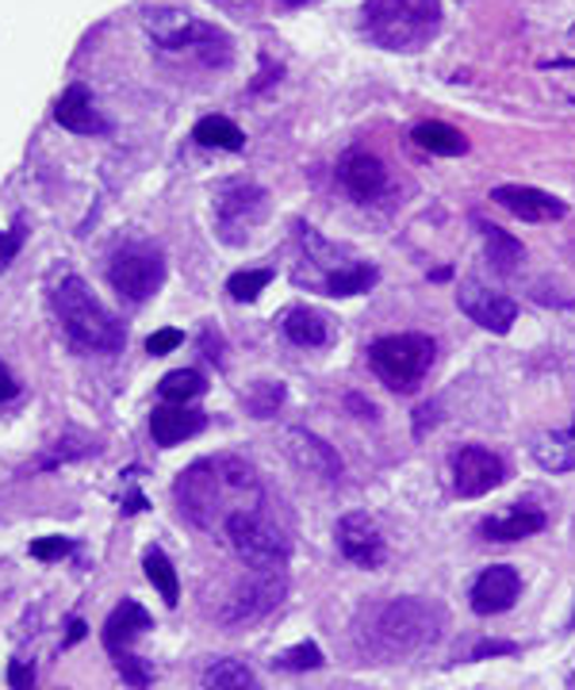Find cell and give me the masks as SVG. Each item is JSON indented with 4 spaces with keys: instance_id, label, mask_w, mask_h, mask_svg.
<instances>
[{
    "instance_id": "obj_1",
    "label": "cell",
    "mask_w": 575,
    "mask_h": 690,
    "mask_svg": "<svg viewBox=\"0 0 575 690\" xmlns=\"http://www.w3.org/2000/svg\"><path fill=\"white\" fill-rule=\"evenodd\" d=\"M173 499L196 530L215 533L223 530L231 514L261 511L265 487H261V476L250 461L234 453H215L181 472L173 483Z\"/></svg>"
},
{
    "instance_id": "obj_2",
    "label": "cell",
    "mask_w": 575,
    "mask_h": 690,
    "mask_svg": "<svg viewBox=\"0 0 575 690\" xmlns=\"http://www.w3.org/2000/svg\"><path fill=\"white\" fill-rule=\"evenodd\" d=\"M446 629V614L426 599H388L364 607L353 621V644L361 655L396 663L430 649Z\"/></svg>"
},
{
    "instance_id": "obj_3",
    "label": "cell",
    "mask_w": 575,
    "mask_h": 690,
    "mask_svg": "<svg viewBox=\"0 0 575 690\" xmlns=\"http://www.w3.org/2000/svg\"><path fill=\"white\" fill-rule=\"evenodd\" d=\"M361 31L380 50L415 55L441 31V0H364Z\"/></svg>"
},
{
    "instance_id": "obj_4",
    "label": "cell",
    "mask_w": 575,
    "mask_h": 690,
    "mask_svg": "<svg viewBox=\"0 0 575 690\" xmlns=\"http://www.w3.org/2000/svg\"><path fill=\"white\" fill-rule=\"evenodd\" d=\"M55 307L62 318V331L69 334V342L85 353H119L127 342L124 326L116 323L108 307L92 296V288L81 276H62L55 284Z\"/></svg>"
},
{
    "instance_id": "obj_5",
    "label": "cell",
    "mask_w": 575,
    "mask_h": 690,
    "mask_svg": "<svg viewBox=\"0 0 575 690\" xmlns=\"http://www.w3.org/2000/svg\"><path fill=\"white\" fill-rule=\"evenodd\" d=\"M143 28L162 50H188L204 66L231 62V39L212 23H199L192 12H181V8H150L143 16Z\"/></svg>"
},
{
    "instance_id": "obj_6",
    "label": "cell",
    "mask_w": 575,
    "mask_h": 690,
    "mask_svg": "<svg viewBox=\"0 0 575 690\" xmlns=\"http://www.w3.org/2000/svg\"><path fill=\"white\" fill-rule=\"evenodd\" d=\"M433 357H438V345H433L430 334H388V338H377L369 345L372 373L380 376V384H388L399 395L418 392V384L433 368Z\"/></svg>"
},
{
    "instance_id": "obj_7",
    "label": "cell",
    "mask_w": 575,
    "mask_h": 690,
    "mask_svg": "<svg viewBox=\"0 0 575 690\" xmlns=\"http://www.w3.org/2000/svg\"><path fill=\"white\" fill-rule=\"evenodd\" d=\"M223 538L231 545L234 556L242 560L254 572H265V568H284L288 556H292V541L276 522H269L261 511H242L231 514L223 522Z\"/></svg>"
},
{
    "instance_id": "obj_8",
    "label": "cell",
    "mask_w": 575,
    "mask_h": 690,
    "mask_svg": "<svg viewBox=\"0 0 575 690\" xmlns=\"http://www.w3.org/2000/svg\"><path fill=\"white\" fill-rule=\"evenodd\" d=\"M288 594V575L284 568H265L254 572L246 583H238L220 607V625L223 629H246L254 621H265Z\"/></svg>"
},
{
    "instance_id": "obj_9",
    "label": "cell",
    "mask_w": 575,
    "mask_h": 690,
    "mask_svg": "<svg viewBox=\"0 0 575 690\" xmlns=\"http://www.w3.org/2000/svg\"><path fill=\"white\" fill-rule=\"evenodd\" d=\"M108 280L130 304H143L165 284V257L150 246H127L111 257Z\"/></svg>"
},
{
    "instance_id": "obj_10",
    "label": "cell",
    "mask_w": 575,
    "mask_h": 690,
    "mask_svg": "<svg viewBox=\"0 0 575 690\" xmlns=\"http://www.w3.org/2000/svg\"><path fill=\"white\" fill-rule=\"evenodd\" d=\"M269 211V193L254 180H226L215 193V219L226 241H242V235L257 227Z\"/></svg>"
},
{
    "instance_id": "obj_11",
    "label": "cell",
    "mask_w": 575,
    "mask_h": 690,
    "mask_svg": "<svg viewBox=\"0 0 575 690\" xmlns=\"http://www.w3.org/2000/svg\"><path fill=\"white\" fill-rule=\"evenodd\" d=\"M295 246H300L295 284H308V288H319V292L338 269H345V265L357 262V257H350V249L327 241L315 227H308V223H295Z\"/></svg>"
},
{
    "instance_id": "obj_12",
    "label": "cell",
    "mask_w": 575,
    "mask_h": 690,
    "mask_svg": "<svg viewBox=\"0 0 575 690\" xmlns=\"http://www.w3.org/2000/svg\"><path fill=\"white\" fill-rule=\"evenodd\" d=\"M503 483H507V464L499 453L484 445H465L460 453H452V491L460 499H479Z\"/></svg>"
},
{
    "instance_id": "obj_13",
    "label": "cell",
    "mask_w": 575,
    "mask_h": 690,
    "mask_svg": "<svg viewBox=\"0 0 575 690\" xmlns=\"http://www.w3.org/2000/svg\"><path fill=\"white\" fill-rule=\"evenodd\" d=\"M457 304L476 326H484V331H491V334H510L514 323H518V304L479 280H460Z\"/></svg>"
},
{
    "instance_id": "obj_14",
    "label": "cell",
    "mask_w": 575,
    "mask_h": 690,
    "mask_svg": "<svg viewBox=\"0 0 575 690\" xmlns=\"http://www.w3.org/2000/svg\"><path fill=\"white\" fill-rule=\"evenodd\" d=\"M284 453H288V461H292L295 469L308 472V476H319L322 483H338L342 480V472H345L338 448L330 442H322L319 434H311V430H303V426L284 430Z\"/></svg>"
},
{
    "instance_id": "obj_15",
    "label": "cell",
    "mask_w": 575,
    "mask_h": 690,
    "mask_svg": "<svg viewBox=\"0 0 575 690\" xmlns=\"http://www.w3.org/2000/svg\"><path fill=\"white\" fill-rule=\"evenodd\" d=\"M334 538H338V549H342V556L350 560V564H357V568H380L383 556H388V545H383L380 525L372 522L369 514H361V511L345 514L342 522H338Z\"/></svg>"
},
{
    "instance_id": "obj_16",
    "label": "cell",
    "mask_w": 575,
    "mask_h": 690,
    "mask_svg": "<svg viewBox=\"0 0 575 690\" xmlns=\"http://www.w3.org/2000/svg\"><path fill=\"white\" fill-rule=\"evenodd\" d=\"M491 200L503 207V211L518 215L522 223H556L568 215V204L553 193H542L534 185H499L491 188Z\"/></svg>"
},
{
    "instance_id": "obj_17",
    "label": "cell",
    "mask_w": 575,
    "mask_h": 690,
    "mask_svg": "<svg viewBox=\"0 0 575 690\" xmlns=\"http://www.w3.org/2000/svg\"><path fill=\"white\" fill-rule=\"evenodd\" d=\"M522 594V575L518 568L510 564H491L487 572L476 575L472 583V610L479 618H491V614H507V610L518 602Z\"/></svg>"
},
{
    "instance_id": "obj_18",
    "label": "cell",
    "mask_w": 575,
    "mask_h": 690,
    "mask_svg": "<svg viewBox=\"0 0 575 690\" xmlns=\"http://www.w3.org/2000/svg\"><path fill=\"white\" fill-rule=\"evenodd\" d=\"M338 180H342V188L357 204H372L388 193V169H383V161L369 150L345 154V158L338 161Z\"/></svg>"
},
{
    "instance_id": "obj_19",
    "label": "cell",
    "mask_w": 575,
    "mask_h": 690,
    "mask_svg": "<svg viewBox=\"0 0 575 690\" xmlns=\"http://www.w3.org/2000/svg\"><path fill=\"white\" fill-rule=\"evenodd\" d=\"M545 525H548V514L542 511V506L514 503L503 514L484 518V522H479V538H484V541H499V545H510V541H522V538H534V533H542Z\"/></svg>"
},
{
    "instance_id": "obj_20",
    "label": "cell",
    "mask_w": 575,
    "mask_h": 690,
    "mask_svg": "<svg viewBox=\"0 0 575 690\" xmlns=\"http://www.w3.org/2000/svg\"><path fill=\"white\" fill-rule=\"evenodd\" d=\"M146 629H150V614H146L135 599H124L108 614V621H104V649H108L111 655L130 652V644H135Z\"/></svg>"
},
{
    "instance_id": "obj_21",
    "label": "cell",
    "mask_w": 575,
    "mask_h": 690,
    "mask_svg": "<svg viewBox=\"0 0 575 690\" xmlns=\"http://www.w3.org/2000/svg\"><path fill=\"white\" fill-rule=\"evenodd\" d=\"M281 331L288 342L303 345V349H319V345H330V338H334V323L319 307H288L281 315Z\"/></svg>"
},
{
    "instance_id": "obj_22",
    "label": "cell",
    "mask_w": 575,
    "mask_h": 690,
    "mask_svg": "<svg viewBox=\"0 0 575 690\" xmlns=\"http://www.w3.org/2000/svg\"><path fill=\"white\" fill-rule=\"evenodd\" d=\"M204 422L207 418L199 411L177 407V403H165V407H158L150 414V434L162 448H173V445L188 442V437H196L199 430H204Z\"/></svg>"
},
{
    "instance_id": "obj_23",
    "label": "cell",
    "mask_w": 575,
    "mask_h": 690,
    "mask_svg": "<svg viewBox=\"0 0 575 690\" xmlns=\"http://www.w3.org/2000/svg\"><path fill=\"white\" fill-rule=\"evenodd\" d=\"M55 119L74 135H104L108 131V124H104L100 111L92 108V97L85 85H69L55 108Z\"/></svg>"
},
{
    "instance_id": "obj_24",
    "label": "cell",
    "mask_w": 575,
    "mask_h": 690,
    "mask_svg": "<svg viewBox=\"0 0 575 690\" xmlns=\"http://www.w3.org/2000/svg\"><path fill=\"white\" fill-rule=\"evenodd\" d=\"M476 227H479V238H484V249H487V262H491V269L503 273V276L518 273L522 262H526V246H522V241L514 238L510 230L495 227V223L476 219Z\"/></svg>"
},
{
    "instance_id": "obj_25",
    "label": "cell",
    "mask_w": 575,
    "mask_h": 690,
    "mask_svg": "<svg viewBox=\"0 0 575 690\" xmlns=\"http://www.w3.org/2000/svg\"><path fill=\"white\" fill-rule=\"evenodd\" d=\"M199 690H261L254 668L246 660H234V655H223V660H212L199 676Z\"/></svg>"
},
{
    "instance_id": "obj_26",
    "label": "cell",
    "mask_w": 575,
    "mask_h": 690,
    "mask_svg": "<svg viewBox=\"0 0 575 690\" xmlns=\"http://www.w3.org/2000/svg\"><path fill=\"white\" fill-rule=\"evenodd\" d=\"M415 146L426 154H433V158H460V154H468V138L457 131V127L449 124H438V119H430V124H418L415 131Z\"/></svg>"
},
{
    "instance_id": "obj_27",
    "label": "cell",
    "mask_w": 575,
    "mask_h": 690,
    "mask_svg": "<svg viewBox=\"0 0 575 690\" xmlns=\"http://www.w3.org/2000/svg\"><path fill=\"white\" fill-rule=\"evenodd\" d=\"M534 461L542 464L545 472H553V476H561V472H572L575 469V437L568 430H556V434H542L534 442Z\"/></svg>"
},
{
    "instance_id": "obj_28",
    "label": "cell",
    "mask_w": 575,
    "mask_h": 690,
    "mask_svg": "<svg viewBox=\"0 0 575 690\" xmlns=\"http://www.w3.org/2000/svg\"><path fill=\"white\" fill-rule=\"evenodd\" d=\"M199 146H212V150H231L238 154L242 146H246V135H242L238 124H231L226 116H204L196 124V131H192Z\"/></svg>"
},
{
    "instance_id": "obj_29",
    "label": "cell",
    "mask_w": 575,
    "mask_h": 690,
    "mask_svg": "<svg viewBox=\"0 0 575 690\" xmlns=\"http://www.w3.org/2000/svg\"><path fill=\"white\" fill-rule=\"evenodd\" d=\"M377 280H380L377 265L353 262V265H345V269H338L334 276H330V280L322 284V292H327V296H338V299H350V296H361V292H369Z\"/></svg>"
},
{
    "instance_id": "obj_30",
    "label": "cell",
    "mask_w": 575,
    "mask_h": 690,
    "mask_svg": "<svg viewBox=\"0 0 575 690\" xmlns=\"http://www.w3.org/2000/svg\"><path fill=\"white\" fill-rule=\"evenodd\" d=\"M143 568H146V580L158 586L165 607H177V602H181V583H177V568H173V560L165 556L162 549H146Z\"/></svg>"
},
{
    "instance_id": "obj_31",
    "label": "cell",
    "mask_w": 575,
    "mask_h": 690,
    "mask_svg": "<svg viewBox=\"0 0 575 690\" xmlns=\"http://www.w3.org/2000/svg\"><path fill=\"white\" fill-rule=\"evenodd\" d=\"M207 392L204 376L196 373V368H177V373H165L162 384H158V395L165 403H177V407H188L192 400H199V395Z\"/></svg>"
},
{
    "instance_id": "obj_32",
    "label": "cell",
    "mask_w": 575,
    "mask_h": 690,
    "mask_svg": "<svg viewBox=\"0 0 575 690\" xmlns=\"http://www.w3.org/2000/svg\"><path fill=\"white\" fill-rule=\"evenodd\" d=\"M284 384L281 379H257L254 387H250V395H246V407L254 418H273L276 411H281V403H284Z\"/></svg>"
},
{
    "instance_id": "obj_33",
    "label": "cell",
    "mask_w": 575,
    "mask_h": 690,
    "mask_svg": "<svg viewBox=\"0 0 575 690\" xmlns=\"http://www.w3.org/2000/svg\"><path fill=\"white\" fill-rule=\"evenodd\" d=\"M273 276H276L273 269H242L226 280V292H231V299H238V304H254L261 292L273 284Z\"/></svg>"
},
{
    "instance_id": "obj_34",
    "label": "cell",
    "mask_w": 575,
    "mask_h": 690,
    "mask_svg": "<svg viewBox=\"0 0 575 690\" xmlns=\"http://www.w3.org/2000/svg\"><path fill=\"white\" fill-rule=\"evenodd\" d=\"M322 663H327V655H322L319 644H311V641L292 644V649H284L281 655H273L276 671H319Z\"/></svg>"
},
{
    "instance_id": "obj_35",
    "label": "cell",
    "mask_w": 575,
    "mask_h": 690,
    "mask_svg": "<svg viewBox=\"0 0 575 690\" xmlns=\"http://www.w3.org/2000/svg\"><path fill=\"white\" fill-rule=\"evenodd\" d=\"M116 671L124 676V683H130L135 690H146V687L154 683L150 660H143V655H135V652H119L116 655Z\"/></svg>"
},
{
    "instance_id": "obj_36",
    "label": "cell",
    "mask_w": 575,
    "mask_h": 690,
    "mask_svg": "<svg viewBox=\"0 0 575 690\" xmlns=\"http://www.w3.org/2000/svg\"><path fill=\"white\" fill-rule=\"evenodd\" d=\"M85 453H89V445H85V442H74V437H66V442H58L47 456H42L39 464H35V469H58V464L77 461V456H85Z\"/></svg>"
},
{
    "instance_id": "obj_37",
    "label": "cell",
    "mask_w": 575,
    "mask_h": 690,
    "mask_svg": "<svg viewBox=\"0 0 575 690\" xmlns=\"http://www.w3.org/2000/svg\"><path fill=\"white\" fill-rule=\"evenodd\" d=\"M69 552H74V541H66V538H42L31 545L35 560H62V556H69Z\"/></svg>"
},
{
    "instance_id": "obj_38",
    "label": "cell",
    "mask_w": 575,
    "mask_h": 690,
    "mask_svg": "<svg viewBox=\"0 0 575 690\" xmlns=\"http://www.w3.org/2000/svg\"><path fill=\"white\" fill-rule=\"evenodd\" d=\"M20 246H23V227H20V223H16L12 230H0V269H8V265L16 262Z\"/></svg>"
},
{
    "instance_id": "obj_39",
    "label": "cell",
    "mask_w": 575,
    "mask_h": 690,
    "mask_svg": "<svg viewBox=\"0 0 575 690\" xmlns=\"http://www.w3.org/2000/svg\"><path fill=\"white\" fill-rule=\"evenodd\" d=\"M181 342H185V334H181V331H158V334H150V342H146V353H154V357H165V353H173Z\"/></svg>"
},
{
    "instance_id": "obj_40",
    "label": "cell",
    "mask_w": 575,
    "mask_h": 690,
    "mask_svg": "<svg viewBox=\"0 0 575 690\" xmlns=\"http://www.w3.org/2000/svg\"><path fill=\"white\" fill-rule=\"evenodd\" d=\"M8 683H12V690H31L35 687V663L12 660V668H8Z\"/></svg>"
},
{
    "instance_id": "obj_41",
    "label": "cell",
    "mask_w": 575,
    "mask_h": 690,
    "mask_svg": "<svg viewBox=\"0 0 575 690\" xmlns=\"http://www.w3.org/2000/svg\"><path fill=\"white\" fill-rule=\"evenodd\" d=\"M510 652H518L514 641H479L468 660H487V655H510Z\"/></svg>"
},
{
    "instance_id": "obj_42",
    "label": "cell",
    "mask_w": 575,
    "mask_h": 690,
    "mask_svg": "<svg viewBox=\"0 0 575 690\" xmlns=\"http://www.w3.org/2000/svg\"><path fill=\"white\" fill-rule=\"evenodd\" d=\"M16 395H20V384H16V376L8 373V365L0 361V403L16 400Z\"/></svg>"
},
{
    "instance_id": "obj_43",
    "label": "cell",
    "mask_w": 575,
    "mask_h": 690,
    "mask_svg": "<svg viewBox=\"0 0 575 690\" xmlns=\"http://www.w3.org/2000/svg\"><path fill=\"white\" fill-rule=\"evenodd\" d=\"M345 403H350L353 411H361V414H357V418H377V407H372V403H364L361 395H350V400H345Z\"/></svg>"
},
{
    "instance_id": "obj_44",
    "label": "cell",
    "mask_w": 575,
    "mask_h": 690,
    "mask_svg": "<svg viewBox=\"0 0 575 690\" xmlns=\"http://www.w3.org/2000/svg\"><path fill=\"white\" fill-rule=\"evenodd\" d=\"M85 637V621H74V625H69V641H81Z\"/></svg>"
},
{
    "instance_id": "obj_45",
    "label": "cell",
    "mask_w": 575,
    "mask_h": 690,
    "mask_svg": "<svg viewBox=\"0 0 575 690\" xmlns=\"http://www.w3.org/2000/svg\"><path fill=\"white\" fill-rule=\"evenodd\" d=\"M568 690H575V668L568 671Z\"/></svg>"
},
{
    "instance_id": "obj_46",
    "label": "cell",
    "mask_w": 575,
    "mask_h": 690,
    "mask_svg": "<svg viewBox=\"0 0 575 690\" xmlns=\"http://www.w3.org/2000/svg\"><path fill=\"white\" fill-rule=\"evenodd\" d=\"M284 4H303V0H284Z\"/></svg>"
},
{
    "instance_id": "obj_47",
    "label": "cell",
    "mask_w": 575,
    "mask_h": 690,
    "mask_svg": "<svg viewBox=\"0 0 575 690\" xmlns=\"http://www.w3.org/2000/svg\"><path fill=\"white\" fill-rule=\"evenodd\" d=\"M568 434H572V437H575V426H572V430H568Z\"/></svg>"
},
{
    "instance_id": "obj_48",
    "label": "cell",
    "mask_w": 575,
    "mask_h": 690,
    "mask_svg": "<svg viewBox=\"0 0 575 690\" xmlns=\"http://www.w3.org/2000/svg\"><path fill=\"white\" fill-rule=\"evenodd\" d=\"M572 629H575V618H572Z\"/></svg>"
}]
</instances>
